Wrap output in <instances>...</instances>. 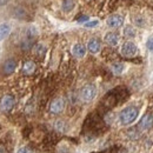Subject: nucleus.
I'll return each mask as SVG.
<instances>
[{
  "mask_svg": "<svg viewBox=\"0 0 153 153\" xmlns=\"http://www.w3.org/2000/svg\"><path fill=\"white\" fill-rule=\"evenodd\" d=\"M139 114V110L134 106H128L126 108H124L120 114H119V120L123 125H131L134 123V120L138 118Z\"/></svg>",
  "mask_w": 153,
  "mask_h": 153,
  "instance_id": "1",
  "label": "nucleus"
},
{
  "mask_svg": "<svg viewBox=\"0 0 153 153\" xmlns=\"http://www.w3.org/2000/svg\"><path fill=\"white\" fill-rule=\"evenodd\" d=\"M97 96V87L92 84H88V85H85L82 88H81V92H80V97L81 99L85 101V102H90L92 101Z\"/></svg>",
  "mask_w": 153,
  "mask_h": 153,
  "instance_id": "2",
  "label": "nucleus"
},
{
  "mask_svg": "<svg viewBox=\"0 0 153 153\" xmlns=\"http://www.w3.org/2000/svg\"><path fill=\"white\" fill-rule=\"evenodd\" d=\"M138 52V47L135 46L133 41H126L124 42V45L121 46V50H120V53L126 58H132L137 54Z\"/></svg>",
  "mask_w": 153,
  "mask_h": 153,
  "instance_id": "3",
  "label": "nucleus"
},
{
  "mask_svg": "<svg viewBox=\"0 0 153 153\" xmlns=\"http://www.w3.org/2000/svg\"><path fill=\"white\" fill-rule=\"evenodd\" d=\"M16 105V98L11 94H6L0 100V110L4 112H10Z\"/></svg>",
  "mask_w": 153,
  "mask_h": 153,
  "instance_id": "4",
  "label": "nucleus"
},
{
  "mask_svg": "<svg viewBox=\"0 0 153 153\" xmlns=\"http://www.w3.org/2000/svg\"><path fill=\"white\" fill-rule=\"evenodd\" d=\"M124 24V18L119 14H113V16H110L107 20H106V25L111 28H118V27H121Z\"/></svg>",
  "mask_w": 153,
  "mask_h": 153,
  "instance_id": "5",
  "label": "nucleus"
},
{
  "mask_svg": "<svg viewBox=\"0 0 153 153\" xmlns=\"http://www.w3.org/2000/svg\"><path fill=\"white\" fill-rule=\"evenodd\" d=\"M64 107H65V101L61 98H57V99H54L51 102V105H50V112L53 113V114H59V113L62 112Z\"/></svg>",
  "mask_w": 153,
  "mask_h": 153,
  "instance_id": "6",
  "label": "nucleus"
},
{
  "mask_svg": "<svg viewBox=\"0 0 153 153\" xmlns=\"http://www.w3.org/2000/svg\"><path fill=\"white\" fill-rule=\"evenodd\" d=\"M153 126V115L152 114H145L139 121V128L141 131H146L150 130Z\"/></svg>",
  "mask_w": 153,
  "mask_h": 153,
  "instance_id": "7",
  "label": "nucleus"
},
{
  "mask_svg": "<svg viewBox=\"0 0 153 153\" xmlns=\"http://www.w3.org/2000/svg\"><path fill=\"white\" fill-rule=\"evenodd\" d=\"M101 48V42L100 40L97 38H92L88 40L87 42V50L92 53V54H97Z\"/></svg>",
  "mask_w": 153,
  "mask_h": 153,
  "instance_id": "8",
  "label": "nucleus"
},
{
  "mask_svg": "<svg viewBox=\"0 0 153 153\" xmlns=\"http://www.w3.org/2000/svg\"><path fill=\"white\" fill-rule=\"evenodd\" d=\"M104 40H105L106 44H108L110 46H117V45L119 44L120 37H119V34L115 33V32H108V33L105 34Z\"/></svg>",
  "mask_w": 153,
  "mask_h": 153,
  "instance_id": "9",
  "label": "nucleus"
},
{
  "mask_svg": "<svg viewBox=\"0 0 153 153\" xmlns=\"http://www.w3.org/2000/svg\"><path fill=\"white\" fill-rule=\"evenodd\" d=\"M36 68H37L36 62H34V61H32V60H27V61H25V62H24L21 71H22V73H24V74H26V76H31V74H33V73H34Z\"/></svg>",
  "mask_w": 153,
  "mask_h": 153,
  "instance_id": "10",
  "label": "nucleus"
},
{
  "mask_svg": "<svg viewBox=\"0 0 153 153\" xmlns=\"http://www.w3.org/2000/svg\"><path fill=\"white\" fill-rule=\"evenodd\" d=\"M72 53L76 58H84L86 54V47L82 44H76L72 47Z\"/></svg>",
  "mask_w": 153,
  "mask_h": 153,
  "instance_id": "11",
  "label": "nucleus"
},
{
  "mask_svg": "<svg viewBox=\"0 0 153 153\" xmlns=\"http://www.w3.org/2000/svg\"><path fill=\"white\" fill-rule=\"evenodd\" d=\"M16 68H17V62H16L14 59H8V60L5 61V64H4V72L6 74L13 73L16 71Z\"/></svg>",
  "mask_w": 153,
  "mask_h": 153,
  "instance_id": "12",
  "label": "nucleus"
},
{
  "mask_svg": "<svg viewBox=\"0 0 153 153\" xmlns=\"http://www.w3.org/2000/svg\"><path fill=\"white\" fill-rule=\"evenodd\" d=\"M11 33V26L8 24H1L0 25V41L6 39Z\"/></svg>",
  "mask_w": 153,
  "mask_h": 153,
  "instance_id": "13",
  "label": "nucleus"
},
{
  "mask_svg": "<svg viewBox=\"0 0 153 153\" xmlns=\"http://www.w3.org/2000/svg\"><path fill=\"white\" fill-rule=\"evenodd\" d=\"M111 70L114 74H121L125 70V65L123 62H114L111 65Z\"/></svg>",
  "mask_w": 153,
  "mask_h": 153,
  "instance_id": "14",
  "label": "nucleus"
},
{
  "mask_svg": "<svg viewBox=\"0 0 153 153\" xmlns=\"http://www.w3.org/2000/svg\"><path fill=\"white\" fill-rule=\"evenodd\" d=\"M61 8H62L64 12H71L74 8V1L73 0H64L62 5H61Z\"/></svg>",
  "mask_w": 153,
  "mask_h": 153,
  "instance_id": "15",
  "label": "nucleus"
},
{
  "mask_svg": "<svg viewBox=\"0 0 153 153\" xmlns=\"http://www.w3.org/2000/svg\"><path fill=\"white\" fill-rule=\"evenodd\" d=\"M133 22L135 26L138 27H145L146 26V19L141 16H134L133 17Z\"/></svg>",
  "mask_w": 153,
  "mask_h": 153,
  "instance_id": "16",
  "label": "nucleus"
},
{
  "mask_svg": "<svg viewBox=\"0 0 153 153\" xmlns=\"http://www.w3.org/2000/svg\"><path fill=\"white\" fill-rule=\"evenodd\" d=\"M37 34H38V32H37V28L36 27H30L28 30H27V32H26V39H28V40H34V38L37 37Z\"/></svg>",
  "mask_w": 153,
  "mask_h": 153,
  "instance_id": "17",
  "label": "nucleus"
},
{
  "mask_svg": "<svg viewBox=\"0 0 153 153\" xmlns=\"http://www.w3.org/2000/svg\"><path fill=\"white\" fill-rule=\"evenodd\" d=\"M34 52H36V54H37V56L42 57V56L46 53V47H45V45H42V44H38V45H36V47H34Z\"/></svg>",
  "mask_w": 153,
  "mask_h": 153,
  "instance_id": "18",
  "label": "nucleus"
},
{
  "mask_svg": "<svg viewBox=\"0 0 153 153\" xmlns=\"http://www.w3.org/2000/svg\"><path fill=\"white\" fill-rule=\"evenodd\" d=\"M124 34L127 38H134L135 37V30H134L132 26H126L124 28Z\"/></svg>",
  "mask_w": 153,
  "mask_h": 153,
  "instance_id": "19",
  "label": "nucleus"
},
{
  "mask_svg": "<svg viewBox=\"0 0 153 153\" xmlns=\"http://www.w3.org/2000/svg\"><path fill=\"white\" fill-rule=\"evenodd\" d=\"M32 44H33V41H32V40L25 39V40L21 42V48H22L24 51H27V50H30V48L32 47Z\"/></svg>",
  "mask_w": 153,
  "mask_h": 153,
  "instance_id": "20",
  "label": "nucleus"
},
{
  "mask_svg": "<svg viewBox=\"0 0 153 153\" xmlns=\"http://www.w3.org/2000/svg\"><path fill=\"white\" fill-rule=\"evenodd\" d=\"M99 25V20H88V21H86L85 24H84V26L86 27V28H93V27H97Z\"/></svg>",
  "mask_w": 153,
  "mask_h": 153,
  "instance_id": "21",
  "label": "nucleus"
},
{
  "mask_svg": "<svg viewBox=\"0 0 153 153\" xmlns=\"http://www.w3.org/2000/svg\"><path fill=\"white\" fill-rule=\"evenodd\" d=\"M146 47H147L149 51L153 52V38H150L149 40H147V42H146Z\"/></svg>",
  "mask_w": 153,
  "mask_h": 153,
  "instance_id": "22",
  "label": "nucleus"
},
{
  "mask_svg": "<svg viewBox=\"0 0 153 153\" xmlns=\"http://www.w3.org/2000/svg\"><path fill=\"white\" fill-rule=\"evenodd\" d=\"M17 153H34V152H33L32 150H30L28 147H25V146H24V147H20L19 150L17 151Z\"/></svg>",
  "mask_w": 153,
  "mask_h": 153,
  "instance_id": "23",
  "label": "nucleus"
},
{
  "mask_svg": "<svg viewBox=\"0 0 153 153\" xmlns=\"http://www.w3.org/2000/svg\"><path fill=\"white\" fill-rule=\"evenodd\" d=\"M0 153H8V150L6 149V146L0 145Z\"/></svg>",
  "mask_w": 153,
  "mask_h": 153,
  "instance_id": "24",
  "label": "nucleus"
},
{
  "mask_svg": "<svg viewBox=\"0 0 153 153\" xmlns=\"http://www.w3.org/2000/svg\"><path fill=\"white\" fill-rule=\"evenodd\" d=\"M79 22H86V21H88V17H86V16H84V17H81V18H79L78 19Z\"/></svg>",
  "mask_w": 153,
  "mask_h": 153,
  "instance_id": "25",
  "label": "nucleus"
},
{
  "mask_svg": "<svg viewBox=\"0 0 153 153\" xmlns=\"http://www.w3.org/2000/svg\"><path fill=\"white\" fill-rule=\"evenodd\" d=\"M5 2H6V0H0V5H5Z\"/></svg>",
  "mask_w": 153,
  "mask_h": 153,
  "instance_id": "26",
  "label": "nucleus"
}]
</instances>
